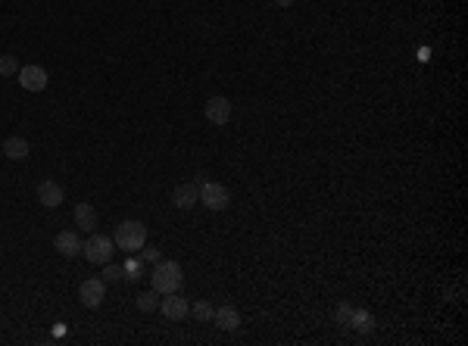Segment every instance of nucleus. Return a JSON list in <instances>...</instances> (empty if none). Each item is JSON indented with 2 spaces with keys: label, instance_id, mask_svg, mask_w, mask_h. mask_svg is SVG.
<instances>
[{
  "label": "nucleus",
  "instance_id": "20e7f679",
  "mask_svg": "<svg viewBox=\"0 0 468 346\" xmlns=\"http://www.w3.org/2000/svg\"><path fill=\"white\" fill-rule=\"evenodd\" d=\"M200 203H203L206 209H212V212H222V209H228L231 194H228V187H225V184L203 181V184H200Z\"/></svg>",
  "mask_w": 468,
  "mask_h": 346
},
{
  "label": "nucleus",
  "instance_id": "0eeeda50",
  "mask_svg": "<svg viewBox=\"0 0 468 346\" xmlns=\"http://www.w3.org/2000/svg\"><path fill=\"white\" fill-rule=\"evenodd\" d=\"M159 312L169 321H181L190 315V303L181 297V293H166V299H159Z\"/></svg>",
  "mask_w": 468,
  "mask_h": 346
},
{
  "label": "nucleus",
  "instance_id": "a211bd4d",
  "mask_svg": "<svg viewBox=\"0 0 468 346\" xmlns=\"http://www.w3.org/2000/svg\"><path fill=\"white\" fill-rule=\"evenodd\" d=\"M19 60H16L13 54H7V56H0V78H10V75H19Z\"/></svg>",
  "mask_w": 468,
  "mask_h": 346
},
{
  "label": "nucleus",
  "instance_id": "9b49d317",
  "mask_svg": "<svg viewBox=\"0 0 468 346\" xmlns=\"http://www.w3.org/2000/svg\"><path fill=\"white\" fill-rule=\"evenodd\" d=\"M82 238L75 234V231H60L56 234V240H54V250L60 253V256H66V259H75V256H82Z\"/></svg>",
  "mask_w": 468,
  "mask_h": 346
},
{
  "label": "nucleus",
  "instance_id": "4468645a",
  "mask_svg": "<svg viewBox=\"0 0 468 346\" xmlns=\"http://www.w3.org/2000/svg\"><path fill=\"white\" fill-rule=\"evenodd\" d=\"M28 153H32V147H28L25 137L13 135V137H7V141H3V157H7V159H25Z\"/></svg>",
  "mask_w": 468,
  "mask_h": 346
},
{
  "label": "nucleus",
  "instance_id": "9d476101",
  "mask_svg": "<svg viewBox=\"0 0 468 346\" xmlns=\"http://www.w3.org/2000/svg\"><path fill=\"white\" fill-rule=\"evenodd\" d=\"M63 200H66V190H63L56 181L44 178V181L38 184V203H41V206H47V209H56V206H63Z\"/></svg>",
  "mask_w": 468,
  "mask_h": 346
},
{
  "label": "nucleus",
  "instance_id": "f3484780",
  "mask_svg": "<svg viewBox=\"0 0 468 346\" xmlns=\"http://www.w3.org/2000/svg\"><path fill=\"white\" fill-rule=\"evenodd\" d=\"M190 315L197 321H212V315H216V305L210 303V299H197V303L190 305Z\"/></svg>",
  "mask_w": 468,
  "mask_h": 346
},
{
  "label": "nucleus",
  "instance_id": "2eb2a0df",
  "mask_svg": "<svg viewBox=\"0 0 468 346\" xmlns=\"http://www.w3.org/2000/svg\"><path fill=\"white\" fill-rule=\"evenodd\" d=\"M350 327H353L356 334H368L375 327V315L368 312V309H353V315H350Z\"/></svg>",
  "mask_w": 468,
  "mask_h": 346
},
{
  "label": "nucleus",
  "instance_id": "5701e85b",
  "mask_svg": "<svg viewBox=\"0 0 468 346\" xmlns=\"http://www.w3.org/2000/svg\"><path fill=\"white\" fill-rule=\"evenodd\" d=\"M297 0H275V7H293Z\"/></svg>",
  "mask_w": 468,
  "mask_h": 346
},
{
  "label": "nucleus",
  "instance_id": "6ab92c4d",
  "mask_svg": "<svg viewBox=\"0 0 468 346\" xmlns=\"http://www.w3.org/2000/svg\"><path fill=\"white\" fill-rule=\"evenodd\" d=\"M125 278V265H113V262H103V281L107 284H115V281Z\"/></svg>",
  "mask_w": 468,
  "mask_h": 346
},
{
  "label": "nucleus",
  "instance_id": "ddd939ff",
  "mask_svg": "<svg viewBox=\"0 0 468 346\" xmlns=\"http://www.w3.org/2000/svg\"><path fill=\"white\" fill-rule=\"evenodd\" d=\"M212 321H216V325L222 327V331L231 334V331H238V327H241V312H238V309H234L231 303H225V305H219V309H216Z\"/></svg>",
  "mask_w": 468,
  "mask_h": 346
},
{
  "label": "nucleus",
  "instance_id": "412c9836",
  "mask_svg": "<svg viewBox=\"0 0 468 346\" xmlns=\"http://www.w3.org/2000/svg\"><path fill=\"white\" fill-rule=\"evenodd\" d=\"M141 259H129V262H125V275H129V281H137V278H144L141 275Z\"/></svg>",
  "mask_w": 468,
  "mask_h": 346
},
{
  "label": "nucleus",
  "instance_id": "423d86ee",
  "mask_svg": "<svg viewBox=\"0 0 468 346\" xmlns=\"http://www.w3.org/2000/svg\"><path fill=\"white\" fill-rule=\"evenodd\" d=\"M78 299H82L85 309H100L103 299H107V281L103 278H85L78 287Z\"/></svg>",
  "mask_w": 468,
  "mask_h": 346
},
{
  "label": "nucleus",
  "instance_id": "aec40b11",
  "mask_svg": "<svg viewBox=\"0 0 468 346\" xmlns=\"http://www.w3.org/2000/svg\"><path fill=\"white\" fill-rule=\"evenodd\" d=\"M350 315H353V305L346 303H337V309H334V321H337V325H350Z\"/></svg>",
  "mask_w": 468,
  "mask_h": 346
},
{
  "label": "nucleus",
  "instance_id": "7ed1b4c3",
  "mask_svg": "<svg viewBox=\"0 0 468 346\" xmlns=\"http://www.w3.org/2000/svg\"><path fill=\"white\" fill-rule=\"evenodd\" d=\"M82 253H85V259H88V262L103 265V262H109V259H113L115 244H113V238H107V234H91V238L85 240Z\"/></svg>",
  "mask_w": 468,
  "mask_h": 346
},
{
  "label": "nucleus",
  "instance_id": "1a4fd4ad",
  "mask_svg": "<svg viewBox=\"0 0 468 346\" xmlns=\"http://www.w3.org/2000/svg\"><path fill=\"white\" fill-rule=\"evenodd\" d=\"M172 203H175V209H194V206L200 203V184H194V181L178 184V187L172 190Z\"/></svg>",
  "mask_w": 468,
  "mask_h": 346
},
{
  "label": "nucleus",
  "instance_id": "4be33fe9",
  "mask_svg": "<svg viewBox=\"0 0 468 346\" xmlns=\"http://www.w3.org/2000/svg\"><path fill=\"white\" fill-rule=\"evenodd\" d=\"M141 259H144V262H159V259H163V256H159V250H156V246H150V250H147V244H144V250H141Z\"/></svg>",
  "mask_w": 468,
  "mask_h": 346
},
{
  "label": "nucleus",
  "instance_id": "6e6552de",
  "mask_svg": "<svg viewBox=\"0 0 468 346\" xmlns=\"http://www.w3.org/2000/svg\"><path fill=\"white\" fill-rule=\"evenodd\" d=\"M203 115H206V122H210V125H228L231 100H225V97H210V100H206Z\"/></svg>",
  "mask_w": 468,
  "mask_h": 346
},
{
  "label": "nucleus",
  "instance_id": "f257e3e1",
  "mask_svg": "<svg viewBox=\"0 0 468 346\" xmlns=\"http://www.w3.org/2000/svg\"><path fill=\"white\" fill-rule=\"evenodd\" d=\"M181 284H184V275H181V265L175 259H159L153 265V272H150V287H153L159 297L166 293H181Z\"/></svg>",
  "mask_w": 468,
  "mask_h": 346
},
{
  "label": "nucleus",
  "instance_id": "dca6fc26",
  "mask_svg": "<svg viewBox=\"0 0 468 346\" xmlns=\"http://www.w3.org/2000/svg\"><path fill=\"white\" fill-rule=\"evenodd\" d=\"M135 305H137V309H141V312H156V309H159V293H156L153 287H150V290L137 293Z\"/></svg>",
  "mask_w": 468,
  "mask_h": 346
},
{
  "label": "nucleus",
  "instance_id": "f03ea898",
  "mask_svg": "<svg viewBox=\"0 0 468 346\" xmlns=\"http://www.w3.org/2000/svg\"><path fill=\"white\" fill-rule=\"evenodd\" d=\"M113 244H115V250H125V253L144 250V244H147V224L137 222V218L122 222L119 228H115V234H113Z\"/></svg>",
  "mask_w": 468,
  "mask_h": 346
},
{
  "label": "nucleus",
  "instance_id": "39448f33",
  "mask_svg": "<svg viewBox=\"0 0 468 346\" xmlns=\"http://www.w3.org/2000/svg\"><path fill=\"white\" fill-rule=\"evenodd\" d=\"M16 78H19L22 91H32V94H41V91L47 88V82H50L47 69H44V66H38V62H32V66H22Z\"/></svg>",
  "mask_w": 468,
  "mask_h": 346
},
{
  "label": "nucleus",
  "instance_id": "f8f14e48",
  "mask_svg": "<svg viewBox=\"0 0 468 346\" xmlns=\"http://www.w3.org/2000/svg\"><path fill=\"white\" fill-rule=\"evenodd\" d=\"M75 228L78 231H88V234H94L97 231V209L91 203H78L75 206V216H72Z\"/></svg>",
  "mask_w": 468,
  "mask_h": 346
}]
</instances>
